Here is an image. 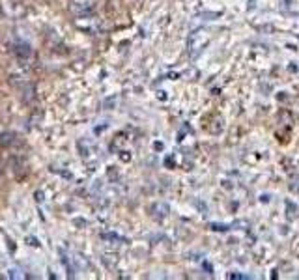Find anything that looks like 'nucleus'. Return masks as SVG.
<instances>
[]
</instances>
